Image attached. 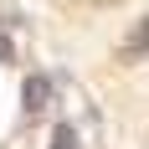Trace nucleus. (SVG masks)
<instances>
[{"label": "nucleus", "mask_w": 149, "mask_h": 149, "mask_svg": "<svg viewBox=\"0 0 149 149\" xmlns=\"http://www.w3.org/2000/svg\"><path fill=\"white\" fill-rule=\"evenodd\" d=\"M46 103H52V77L31 72L26 82H21V108H26V113H41Z\"/></svg>", "instance_id": "f257e3e1"}, {"label": "nucleus", "mask_w": 149, "mask_h": 149, "mask_svg": "<svg viewBox=\"0 0 149 149\" xmlns=\"http://www.w3.org/2000/svg\"><path fill=\"white\" fill-rule=\"evenodd\" d=\"M144 52H149V15H139V21H134V31L123 36V46H118V57H123V62H139Z\"/></svg>", "instance_id": "f03ea898"}, {"label": "nucleus", "mask_w": 149, "mask_h": 149, "mask_svg": "<svg viewBox=\"0 0 149 149\" xmlns=\"http://www.w3.org/2000/svg\"><path fill=\"white\" fill-rule=\"evenodd\" d=\"M77 144V129H72V123H57V129H52V144H46V149H72Z\"/></svg>", "instance_id": "7ed1b4c3"}, {"label": "nucleus", "mask_w": 149, "mask_h": 149, "mask_svg": "<svg viewBox=\"0 0 149 149\" xmlns=\"http://www.w3.org/2000/svg\"><path fill=\"white\" fill-rule=\"evenodd\" d=\"M0 62H15V46H10V36H5V21H0Z\"/></svg>", "instance_id": "20e7f679"}]
</instances>
